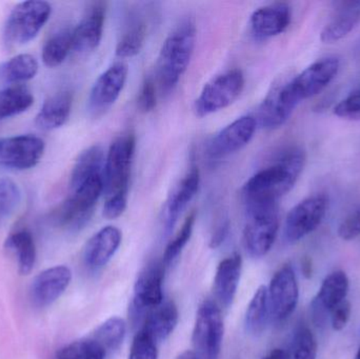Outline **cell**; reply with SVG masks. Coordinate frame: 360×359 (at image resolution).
I'll list each match as a JSON object with an SVG mask.
<instances>
[{
    "mask_svg": "<svg viewBox=\"0 0 360 359\" xmlns=\"http://www.w3.org/2000/svg\"><path fill=\"white\" fill-rule=\"evenodd\" d=\"M360 21V1L336 2L335 14L321 32V40L333 44L346 37Z\"/></svg>",
    "mask_w": 360,
    "mask_h": 359,
    "instance_id": "obj_23",
    "label": "cell"
},
{
    "mask_svg": "<svg viewBox=\"0 0 360 359\" xmlns=\"http://www.w3.org/2000/svg\"><path fill=\"white\" fill-rule=\"evenodd\" d=\"M355 359H360V347L359 349V352H357L356 358H355Z\"/></svg>",
    "mask_w": 360,
    "mask_h": 359,
    "instance_id": "obj_49",
    "label": "cell"
},
{
    "mask_svg": "<svg viewBox=\"0 0 360 359\" xmlns=\"http://www.w3.org/2000/svg\"><path fill=\"white\" fill-rule=\"evenodd\" d=\"M302 271L304 273V275L306 276L307 278H310L313 274V265L312 261L308 257L304 259V261H302Z\"/></svg>",
    "mask_w": 360,
    "mask_h": 359,
    "instance_id": "obj_47",
    "label": "cell"
},
{
    "mask_svg": "<svg viewBox=\"0 0 360 359\" xmlns=\"http://www.w3.org/2000/svg\"><path fill=\"white\" fill-rule=\"evenodd\" d=\"M105 19V8L103 4L91 6L73 29V50L88 53L97 48L103 38Z\"/></svg>",
    "mask_w": 360,
    "mask_h": 359,
    "instance_id": "obj_20",
    "label": "cell"
},
{
    "mask_svg": "<svg viewBox=\"0 0 360 359\" xmlns=\"http://www.w3.org/2000/svg\"><path fill=\"white\" fill-rule=\"evenodd\" d=\"M51 13V4L44 0H29L17 4L4 23V42L10 46H18L31 41L48 22Z\"/></svg>",
    "mask_w": 360,
    "mask_h": 359,
    "instance_id": "obj_3",
    "label": "cell"
},
{
    "mask_svg": "<svg viewBox=\"0 0 360 359\" xmlns=\"http://www.w3.org/2000/svg\"><path fill=\"white\" fill-rule=\"evenodd\" d=\"M72 272L65 266H55L40 272L30 287V299L36 308L50 307L71 284Z\"/></svg>",
    "mask_w": 360,
    "mask_h": 359,
    "instance_id": "obj_16",
    "label": "cell"
},
{
    "mask_svg": "<svg viewBox=\"0 0 360 359\" xmlns=\"http://www.w3.org/2000/svg\"><path fill=\"white\" fill-rule=\"evenodd\" d=\"M127 325L122 318L114 316L101 324L93 334L92 339L103 351L112 353L120 349L126 337Z\"/></svg>",
    "mask_w": 360,
    "mask_h": 359,
    "instance_id": "obj_33",
    "label": "cell"
},
{
    "mask_svg": "<svg viewBox=\"0 0 360 359\" xmlns=\"http://www.w3.org/2000/svg\"><path fill=\"white\" fill-rule=\"evenodd\" d=\"M105 156L99 145H93L84 150L74 164L71 173L70 187L71 190L82 185L91 177L103 175Z\"/></svg>",
    "mask_w": 360,
    "mask_h": 359,
    "instance_id": "obj_29",
    "label": "cell"
},
{
    "mask_svg": "<svg viewBox=\"0 0 360 359\" xmlns=\"http://www.w3.org/2000/svg\"><path fill=\"white\" fill-rule=\"evenodd\" d=\"M135 147L136 141L132 133L120 135L112 143L105 156L103 171L107 197L115 194H128Z\"/></svg>",
    "mask_w": 360,
    "mask_h": 359,
    "instance_id": "obj_6",
    "label": "cell"
},
{
    "mask_svg": "<svg viewBox=\"0 0 360 359\" xmlns=\"http://www.w3.org/2000/svg\"><path fill=\"white\" fill-rule=\"evenodd\" d=\"M73 50V30L65 29L51 36L42 46V63L48 67H56L67 59Z\"/></svg>",
    "mask_w": 360,
    "mask_h": 359,
    "instance_id": "obj_32",
    "label": "cell"
},
{
    "mask_svg": "<svg viewBox=\"0 0 360 359\" xmlns=\"http://www.w3.org/2000/svg\"><path fill=\"white\" fill-rule=\"evenodd\" d=\"M304 162L306 154L300 148H289L272 164L255 173L243 185L247 210L277 204L279 198L293 189Z\"/></svg>",
    "mask_w": 360,
    "mask_h": 359,
    "instance_id": "obj_1",
    "label": "cell"
},
{
    "mask_svg": "<svg viewBox=\"0 0 360 359\" xmlns=\"http://www.w3.org/2000/svg\"><path fill=\"white\" fill-rule=\"evenodd\" d=\"M195 41L196 25L191 17L184 19L165 40L156 63L158 84L165 93L174 90L188 70Z\"/></svg>",
    "mask_w": 360,
    "mask_h": 359,
    "instance_id": "obj_2",
    "label": "cell"
},
{
    "mask_svg": "<svg viewBox=\"0 0 360 359\" xmlns=\"http://www.w3.org/2000/svg\"><path fill=\"white\" fill-rule=\"evenodd\" d=\"M165 263H150L139 274L134 286V306L137 310L154 309L164 303Z\"/></svg>",
    "mask_w": 360,
    "mask_h": 359,
    "instance_id": "obj_18",
    "label": "cell"
},
{
    "mask_svg": "<svg viewBox=\"0 0 360 359\" xmlns=\"http://www.w3.org/2000/svg\"><path fill=\"white\" fill-rule=\"evenodd\" d=\"M271 314L285 320L295 311L300 297L297 278L291 265H285L274 274L268 288Z\"/></svg>",
    "mask_w": 360,
    "mask_h": 359,
    "instance_id": "obj_13",
    "label": "cell"
},
{
    "mask_svg": "<svg viewBox=\"0 0 360 359\" xmlns=\"http://www.w3.org/2000/svg\"><path fill=\"white\" fill-rule=\"evenodd\" d=\"M39 65L30 54H18L0 63V84L18 86L37 75Z\"/></svg>",
    "mask_w": 360,
    "mask_h": 359,
    "instance_id": "obj_28",
    "label": "cell"
},
{
    "mask_svg": "<svg viewBox=\"0 0 360 359\" xmlns=\"http://www.w3.org/2000/svg\"><path fill=\"white\" fill-rule=\"evenodd\" d=\"M129 359H158V343L143 331L135 335Z\"/></svg>",
    "mask_w": 360,
    "mask_h": 359,
    "instance_id": "obj_39",
    "label": "cell"
},
{
    "mask_svg": "<svg viewBox=\"0 0 360 359\" xmlns=\"http://www.w3.org/2000/svg\"><path fill=\"white\" fill-rule=\"evenodd\" d=\"M128 73V65L118 61L110 65L97 78L89 97V109L91 113L101 115L116 103L126 86Z\"/></svg>",
    "mask_w": 360,
    "mask_h": 359,
    "instance_id": "obj_12",
    "label": "cell"
},
{
    "mask_svg": "<svg viewBox=\"0 0 360 359\" xmlns=\"http://www.w3.org/2000/svg\"><path fill=\"white\" fill-rule=\"evenodd\" d=\"M328 209L325 195H314L296 204L285 221L283 236L288 242H300L323 223Z\"/></svg>",
    "mask_w": 360,
    "mask_h": 359,
    "instance_id": "obj_9",
    "label": "cell"
},
{
    "mask_svg": "<svg viewBox=\"0 0 360 359\" xmlns=\"http://www.w3.org/2000/svg\"><path fill=\"white\" fill-rule=\"evenodd\" d=\"M147 36V25L141 19L133 20L120 36L116 46V55L120 58H129L139 54Z\"/></svg>",
    "mask_w": 360,
    "mask_h": 359,
    "instance_id": "obj_34",
    "label": "cell"
},
{
    "mask_svg": "<svg viewBox=\"0 0 360 359\" xmlns=\"http://www.w3.org/2000/svg\"><path fill=\"white\" fill-rule=\"evenodd\" d=\"M224 334V320L219 308L214 301H203L197 311L192 335L197 358L219 359Z\"/></svg>",
    "mask_w": 360,
    "mask_h": 359,
    "instance_id": "obj_5",
    "label": "cell"
},
{
    "mask_svg": "<svg viewBox=\"0 0 360 359\" xmlns=\"http://www.w3.org/2000/svg\"><path fill=\"white\" fill-rule=\"evenodd\" d=\"M229 228H230L229 223H224L215 230L213 236H212L211 242H210V247L211 248H218L224 242L226 236H228Z\"/></svg>",
    "mask_w": 360,
    "mask_h": 359,
    "instance_id": "obj_45",
    "label": "cell"
},
{
    "mask_svg": "<svg viewBox=\"0 0 360 359\" xmlns=\"http://www.w3.org/2000/svg\"><path fill=\"white\" fill-rule=\"evenodd\" d=\"M334 114L344 119L360 120V86L336 105Z\"/></svg>",
    "mask_w": 360,
    "mask_h": 359,
    "instance_id": "obj_40",
    "label": "cell"
},
{
    "mask_svg": "<svg viewBox=\"0 0 360 359\" xmlns=\"http://www.w3.org/2000/svg\"><path fill=\"white\" fill-rule=\"evenodd\" d=\"M271 308L268 288L260 286L254 293L245 313V329L254 337H258L266 330L270 318Z\"/></svg>",
    "mask_w": 360,
    "mask_h": 359,
    "instance_id": "obj_30",
    "label": "cell"
},
{
    "mask_svg": "<svg viewBox=\"0 0 360 359\" xmlns=\"http://www.w3.org/2000/svg\"><path fill=\"white\" fill-rule=\"evenodd\" d=\"M243 271V259L238 253L222 259L216 270L214 291L224 307H230L236 296Z\"/></svg>",
    "mask_w": 360,
    "mask_h": 359,
    "instance_id": "obj_21",
    "label": "cell"
},
{
    "mask_svg": "<svg viewBox=\"0 0 360 359\" xmlns=\"http://www.w3.org/2000/svg\"><path fill=\"white\" fill-rule=\"evenodd\" d=\"M262 359H292L291 354L285 349H273Z\"/></svg>",
    "mask_w": 360,
    "mask_h": 359,
    "instance_id": "obj_46",
    "label": "cell"
},
{
    "mask_svg": "<svg viewBox=\"0 0 360 359\" xmlns=\"http://www.w3.org/2000/svg\"><path fill=\"white\" fill-rule=\"evenodd\" d=\"M34 103L31 91L25 86H10L0 91V122L19 115Z\"/></svg>",
    "mask_w": 360,
    "mask_h": 359,
    "instance_id": "obj_31",
    "label": "cell"
},
{
    "mask_svg": "<svg viewBox=\"0 0 360 359\" xmlns=\"http://www.w3.org/2000/svg\"><path fill=\"white\" fill-rule=\"evenodd\" d=\"M195 221H196V213L193 211L188 215L184 223H182V227L180 228L179 233L167 246L164 253V261H162L165 265H170L179 256L180 253L182 252L184 247L190 240L191 236H192Z\"/></svg>",
    "mask_w": 360,
    "mask_h": 359,
    "instance_id": "obj_37",
    "label": "cell"
},
{
    "mask_svg": "<svg viewBox=\"0 0 360 359\" xmlns=\"http://www.w3.org/2000/svg\"><path fill=\"white\" fill-rule=\"evenodd\" d=\"M340 63L338 57H326L315 61L292 78L291 86L298 100L311 98L323 92L338 75Z\"/></svg>",
    "mask_w": 360,
    "mask_h": 359,
    "instance_id": "obj_15",
    "label": "cell"
},
{
    "mask_svg": "<svg viewBox=\"0 0 360 359\" xmlns=\"http://www.w3.org/2000/svg\"><path fill=\"white\" fill-rule=\"evenodd\" d=\"M245 88V76L241 70L234 69L218 75L203 86L195 103L199 117L211 115L230 107Z\"/></svg>",
    "mask_w": 360,
    "mask_h": 359,
    "instance_id": "obj_8",
    "label": "cell"
},
{
    "mask_svg": "<svg viewBox=\"0 0 360 359\" xmlns=\"http://www.w3.org/2000/svg\"><path fill=\"white\" fill-rule=\"evenodd\" d=\"M338 235L344 240H353L360 236V210L346 217L338 228Z\"/></svg>",
    "mask_w": 360,
    "mask_h": 359,
    "instance_id": "obj_43",
    "label": "cell"
},
{
    "mask_svg": "<svg viewBox=\"0 0 360 359\" xmlns=\"http://www.w3.org/2000/svg\"><path fill=\"white\" fill-rule=\"evenodd\" d=\"M249 221L243 230V242L250 256H266L278 233L279 221L277 204L248 210Z\"/></svg>",
    "mask_w": 360,
    "mask_h": 359,
    "instance_id": "obj_7",
    "label": "cell"
},
{
    "mask_svg": "<svg viewBox=\"0 0 360 359\" xmlns=\"http://www.w3.org/2000/svg\"><path fill=\"white\" fill-rule=\"evenodd\" d=\"M317 343L310 329L302 327L298 329L294 339V352L292 359H316Z\"/></svg>",
    "mask_w": 360,
    "mask_h": 359,
    "instance_id": "obj_38",
    "label": "cell"
},
{
    "mask_svg": "<svg viewBox=\"0 0 360 359\" xmlns=\"http://www.w3.org/2000/svg\"><path fill=\"white\" fill-rule=\"evenodd\" d=\"M199 185H200V173L198 168L194 167L180 181L179 187L169 200L166 210V221H165V231L167 234H170L174 229L180 215L186 210L188 204L192 202L198 192Z\"/></svg>",
    "mask_w": 360,
    "mask_h": 359,
    "instance_id": "obj_22",
    "label": "cell"
},
{
    "mask_svg": "<svg viewBox=\"0 0 360 359\" xmlns=\"http://www.w3.org/2000/svg\"><path fill=\"white\" fill-rule=\"evenodd\" d=\"M21 190L13 179L0 178V223L10 218L21 202Z\"/></svg>",
    "mask_w": 360,
    "mask_h": 359,
    "instance_id": "obj_36",
    "label": "cell"
},
{
    "mask_svg": "<svg viewBox=\"0 0 360 359\" xmlns=\"http://www.w3.org/2000/svg\"><path fill=\"white\" fill-rule=\"evenodd\" d=\"M105 352L92 339L68 344L57 352V359H105Z\"/></svg>",
    "mask_w": 360,
    "mask_h": 359,
    "instance_id": "obj_35",
    "label": "cell"
},
{
    "mask_svg": "<svg viewBox=\"0 0 360 359\" xmlns=\"http://www.w3.org/2000/svg\"><path fill=\"white\" fill-rule=\"evenodd\" d=\"M332 327L334 330L340 331L347 326L351 315V305L348 301H344L342 303L334 308L331 311Z\"/></svg>",
    "mask_w": 360,
    "mask_h": 359,
    "instance_id": "obj_44",
    "label": "cell"
},
{
    "mask_svg": "<svg viewBox=\"0 0 360 359\" xmlns=\"http://www.w3.org/2000/svg\"><path fill=\"white\" fill-rule=\"evenodd\" d=\"M122 240V232L113 226L99 230L84 247V266L91 271L103 269L117 252Z\"/></svg>",
    "mask_w": 360,
    "mask_h": 359,
    "instance_id": "obj_17",
    "label": "cell"
},
{
    "mask_svg": "<svg viewBox=\"0 0 360 359\" xmlns=\"http://www.w3.org/2000/svg\"><path fill=\"white\" fill-rule=\"evenodd\" d=\"M139 107L143 113L153 111L156 107V89L153 80L147 78L141 86L139 95Z\"/></svg>",
    "mask_w": 360,
    "mask_h": 359,
    "instance_id": "obj_42",
    "label": "cell"
},
{
    "mask_svg": "<svg viewBox=\"0 0 360 359\" xmlns=\"http://www.w3.org/2000/svg\"><path fill=\"white\" fill-rule=\"evenodd\" d=\"M179 318V309L174 301H164L162 305L151 309L141 331L156 343H162L174 332Z\"/></svg>",
    "mask_w": 360,
    "mask_h": 359,
    "instance_id": "obj_25",
    "label": "cell"
},
{
    "mask_svg": "<svg viewBox=\"0 0 360 359\" xmlns=\"http://www.w3.org/2000/svg\"><path fill=\"white\" fill-rule=\"evenodd\" d=\"M298 100L291 86V80L274 84L258 109V122L266 130H276L291 117Z\"/></svg>",
    "mask_w": 360,
    "mask_h": 359,
    "instance_id": "obj_11",
    "label": "cell"
},
{
    "mask_svg": "<svg viewBox=\"0 0 360 359\" xmlns=\"http://www.w3.org/2000/svg\"><path fill=\"white\" fill-rule=\"evenodd\" d=\"M103 192V175L91 177L71 190V195L55 212V221L68 230L82 229L90 221L93 210Z\"/></svg>",
    "mask_w": 360,
    "mask_h": 359,
    "instance_id": "obj_4",
    "label": "cell"
},
{
    "mask_svg": "<svg viewBox=\"0 0 360 359\" xmlns=\"http://www.w3.org/2000/svg\"><path fill=\"white\" fill-rule=\"evenodd\" d=\"M291 8L283 2L257 8L250 18L252 33L258 39H268L283 33L291 22Z\"/></svg>",
    "mask_w": 360,
    "mask_h": 359,
    "instance_id": "obj_19",
    "label": "cell"
},
{
    "mask_svg": "<svg viewBox=\"0 0 360 359\" xmlns=\"http://www.w3.org/2000/svg\"><path fill=\"white\" fill-rule=\"evenodd\" d=\"M128 204V194H115L108 196L103 206V216L108 219H116L124 214Z\"/></svg>",
    "mask_w": 360,
    "mask_h": 359,
    "instance_id": "obj_41",
    "label": "cell"
},
{
    "mask_svg": "<svg viewBox=\"0 0 360 359\" xmlns=\"http://www.w3.org/2000/svg\"><path fill=\"white\" fill-rule=\"evenodd\" d=\"M349 291V278L342 271H336L326 278L321 285L317 299L313 301L319 315L331 312L342 301H346Z\"/></svg>",
    "mask_w": 360,
    "mask_h": 359,
    "instance_id": "obj_26",
    "label": "cell"
},
{
    "mask_svg": "<svg viewBox=\"0 0 360 359\" xmlns=\"http://www.w3.org/2000/svg\"><path fill=\"white\" fill-rule=\"evenodd\" d=\"M176 359H198L194 351H184L180 355L177 356Z\"/></svg>",
    "mask_w": 360,
    "mask_h": 359,
    "instance_id": "obj_48",
    "label": "cell"
},
{
    "mask_svg": "<svg viewBox=\"0 0 360 359\" xmlns=\"http://www.w3.org/2000/svg\"><path fill=\"white\" fill-rule=\"evenodd\" d=\"M46 150L44 141L36 135L23 134L0 138V167L27 170L41 159Z\"/></svg>",
    "mask_w": 360,
    "mask_h": 359,
    "instance_id": "obj_10",
    "label": "cell"
},
{
    "mask_svg": "<svg viewBox=\"0 0 360 359\" xmlns=\"http://www.w3.org/2000/svg\"><path fill=\"white\" fill-rule=\"evenodd\" d=\"M257 122L253 116H241L228 124L210 141L207 155L211 159H221L245 148L253 138Z\"/></svg>",
    "mask_w": 360,
    "mask_h": 359,
    "instance_id": "obj_14",
    "label": "cell"
},
{
    "mask_svg": "<svg viewBox=\"0 0 360 359\" xmlns=\"http://www.w3.org/2000/svg\"><path fill=\"white\" fill-rule=\"evenodd\" d=\"M4 248L16 259L21 275H27L34 269L37 259L33 235L27 230H19L11 234L4 242Z\"/></svg>",
    "mask_w": 360,
    "mask_h": 359,
    "instance_id": "obj_27",
    "label": "cell"
},
{
    "mask_svg": "<svg viewBox=\"0 0 360 359\" xmlns=\"http://www.w3.org/2000/svg\"><path fill=\"white\" fill-rule=\"evenodd\" d=\"M73 96L71 93L63 91L49 97L35 118L38 128L44 131L60 128L71 115Z\"/></svg>",
    "mask_w": 360,
    "mask_h": 359,
    "instance_id": "obj_24",
    "label": "cell"
}]
</instances>
